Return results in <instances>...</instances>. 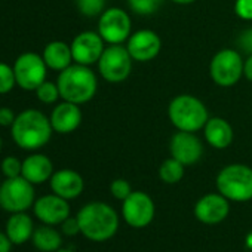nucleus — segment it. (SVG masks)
<instances>
[{"label": "nucleus", "instance_id": "nucleus-39", "mask_svg": "<svg viewBox=\"0 0 252 252\" xmlns=\"http://www.w3.org/2000/svg\"><path fill=\"white\" fill-rule=\"evenodd\" d=\"M0 150H2V138H0Z\"/></svg>", "mask_w": 252, "mask_h": 252}, {"label": "nucleus", "instance_id": "nucleus-34", "mask_svg": "<svg viewBox=\"0 0 252 252\" xmlns=\"http://www.w3.org/2000/svg\"><path fill=\"white\" fill-rule=\"evenodd\" d=\"M15 117L17 114L14 113L12 108H8V107H0V126H3V128H11L12 123L15 122Z\"/></svg>", "mask_w": 252, "mask_h": 252}, {"label": "nucleus", "instance_id": "nucleus-18", "mask_svg": "<svg viewBox=\"0 0 252 252\" xmlns=\"http://www.w3.org/2000/svg\"><path fill=\"white\" fill-rule=\"evenodd\" d=\"M49 183H51V190L65 200H73L79 197L85 189V181L82 175L73 169L55 171Z\"/></svg>", "mask_w": 252, "mask_h": 252}, {"label": "nucleus", "instance_id": "nucleus-21", "mask_svg": "<svg viewBox=\"0 0 252 252\" xmlns=\"http://www.w3.org/2000/svg\"><path fill=\"white\" fill-rule=\"evenodd\" d=\"M5 233L12 242V245H24L32 239L34 233V224L32 217L27 212L12 214L6 222Z\"/></svg>", "mask_w": 252, "mask_h": 252}, {"label": "nucleus", "instance_id": "nucleus-1", "mask_svg": "<svg viewBox=\"0 0 252 252\" xmlns=\"http://www.w3.org/2000/svg\"><path fill=\"white\" fill-rule=\"evenodd\" d=\"M51 119L39 110L27 108L17 114L11 126V135L14 143L27 152L45 147L52 137Z\"/></svg>", "mask_w": 252, "mask_h": 252}, {"label": "nucleus", "instance_id": "nucleus-19", "mask_svg": "<svg viewBox=\"0 0 252 252\" xmlns=\"http://www.w3.org/2000/svg\"><path fill=\"white\" fill-rule=\"evenodd\" d=\"M54 174V165L52 160L40 153H34L23 160V172L21 175L30 181L33 186L43 184L45 181H49Z\"/></svg>", "mask_w": 252, "mask_h": 252}, {"label": "nucleus", "instance_id": "nucleus-40", "mask_svg": "<svg viewBox=\"0 0 252 252\" xmlns=\"http://www.w3.org/2000/svg\"><path fill=\"white\" fill-rule=\"evenodd\" d=\"M0 184H2V183H0Z\"/></svg>", "mask_w": 252, "mask_h": 252}, {"label": "nucleus", "instance_id": "nucleus-13", "mask_svg": "<svg viewBox=\"0 0 252 252\" xmlns=\"http://www.w3.org/2000/svg\"><path fill=\"white\" fill-rule=\"evenodd\" d=\"M71 54L76 64L92 65L99 61L104 52V40L99 33L82 32L71 42Z\"/></svg>", "mask_w": 252, "mask_h": 252}, {"label": "nucleus", "instance_id": "nucleus-35", "mask_svg": "<svg viewBox=\"0 0 252 252\" xmlns=\"http://www.w3.org/2000/svg\"><path fill=\"white\" fill-rule=\"evenodd\" d=\"M12 249V242L6 236V233L0 231V252H11Z\"/></svg>", "mask_w": 252, "mask_h": 252}, {"label": "nucleus", "instance_id": "nucleus-17", "mask_svg": "<svg viewBox=\"0 0 252 252\" xmlns=\"http://www.w3.org/2000/svg\"><path fill=\"white\" fill-rule=\"evenodd\" d=\"M49 119L54 132L61 135L71 134L82 123V110L74 102L63 101L52 110Z\"/></svg>", "mask_w": 252, "mask_h": 252}, {"label": "nucleus", "instance_id": "nucleus-28", "mask_svg": "<svg viewBox=\"0 0 252 252\" xmlns=\"http://www.w3.org/2000/svg\"><path fill=\"white\" fill-rule=\"evenodd\" d=\"M77 8L88 18L99 17L105 11V0H77Z\"/></svg>", "mask_w": 252, "mask_h": 252}, {"label": "nucleus", "instance_id": "nucleus-12", "mask_svg": "<svg viewBox=\"0 0 252 252\" xmlns=\"http://www.w3.org/2000/svg\"><path fill=\"white\" fill-rule=\"evenodd\" d=\"M169 152L174 159L181 162L184 166H190L202 159L203 144L194 132L178 131L171 138Z\"/></svg>", "mask_w": 252, "mask_h": 252}, {"label": "nucleus", "instance_id": "nucleus-5", "mask_svg": "<svg viewBox=\"0 0 252 252\" xmlns=\"http://www.w3.org/2000/svg\"><path fill=\"white\" fill-rule=\"evenodd\" d=\"M218 193L230 202H248L252 199V168L242 163L224 166L215 180Z\"/></svg>", "mask_w": 252, "mask_h": 252}, {"label": "nucleus", "instance_id": "nucleus-23", "mask_svg": "<svg viewBox=\"0 0 252 252\" xmlns=\"http://www.w3.org/2000/svg\"><path fill=\"white\" fill-rule=\"evenodd\" d=\"M33 245L40 252H55L61 249L63 245V236L58 233L54 225H42L39 228H34V233L32 236Z\"/></svg>", "mask_w": 252, "mask_h": 252}, {"label": "nucleus", "instance_id": "nucleus-16", "mask_svg": "<svg viewBox=\"0 0 252 252\" xmlns=\"http://www.w3.org/2000/svg\"><path fill=\"white\" fill-rule=\"evenodd\" d=\"M33 212L36 218L43 224L61 225V222L70 217V205L68 200L52 193L39 197L33 205Z\"/></svg>", "mask_w": 252, "mask_h": 252}, {"label": "nucleus", "instance_id": "nucleus-33", "mask_svg": "<svg viewBox=\"0 0 252 252\" xmlns=\"http://www.w3.org/2000/svg\"><path fill=\"white\" fill-rule=\"evenodd\" d=\"M61 230L65 236H76L80 233V224L77 221V217H68L65 221L61 222Z\"/></svg>", "mask_w": 252, "mask_h": 252}, {"label": "nucleus", "instance_id": "nucleus-2", "mask_svg": "<svg viewBox=\"0 0 252 252\" xmlns=\"http://www.w3.org/2000/svg\"><path fill=\"white\" fill-rule=\"evenodd\" d=\"M76 217L80 224V233L92 242H105L117 233L119 215L104 202L86 203Z\"/></svg>", "mask_w": 252, "mask_h": 252}, {"label": "nucleus", "instance_id": "nucleus-11", "mask_svg": "<svg viewBox=\"0 0 252 252\" xmlns=\"http://www.w3.org/2000/svg\"><path fill=\"white\" fill-rule=\"evenodd\" d=\"M155 214V202L144 191H132L123 200L122 217L126 224L134 228H144L149 224H152Z\"/></svg>", "mask_w": 252, "mask_h": 252}, {"label": "nucleus", "instance_id": "nucleus-3", "mask_svg": "<svg viewBox=\"0 0 252 252\" xmlns=\"http://www.w3.org/2000/svg\"><path fill=\"white\" fill-rule=\"evenodd\" d=\"M57 85L61 98L77 105L91 101L98 89L96 76L89 68V65H82L76 63L60 71Z\"/></svg>", "mask_w": 252, "mask_h": 252}, {"label": "nucleus", "instance_id": "nucleus-24", "mask_svg": "<svg viewBox=\"0 0 252 252\" xmlns=\"http://www.w3.org/2000/svg\"><path fill=\"white\" fill-rule=\"evenodd\" d=\"M184 165L174 158L166 159L159 168V177L165 184H177L184 177Z\"/></svg>", "mask_w": 252, "mask_h": 252}, {"label": "nucleus", "instance_id": "nucleus-20", "mask_svg": "<svg viewBox=\"0 0 252 252\" xmlns=\"http://www.w3.org/2000/svg\"><path fill=\"white\" fill-rule=\"evenodd\" d=\"M203 134L206 143L217 150L227 149L233 141V128L222 117H209L203 126Z\"/></svg>", "mask_w": 252, "mask_h": 252}, {"label": "nucleus", "instance_id": "nucleus-15", "mask_svg": "<svg viewBox=\"0 0 252 252\" xmlns=\"http://www.w3.org/2000/svg\"><path fill=\"white\" fill-rule=\"evenodd\" d=\"M126 49H128L134 61L149 63L159 55L162 49V42L159 34L153 30H138L129 36Z\"/></svg>", "mask_w": 252, "mask_h": 252}, {"label": "nucleus", "instance_id": "nucleus-38", "mask_svg": "<svg viewBox=\"0 0 252 252\" xmlns=\"http://www.w3.org/2000/svg\"><path fill=\"white\" fill-rule=\"evenodd\" d=\"M55 252H74V251H71V249H58V251H55Z\"/></svg>", "mask_w": 252, "mask_h": 252}, {"label": "nucleus", "instance_id": "nucleus-6", "mask_svg": "<svg viewBox=\"0 0 252 252\" xmlns=\"http://www.w3.org/2000/svg\"><path fill=\"white\" fill-rule=\"evenodd\" d=\"M34 187L23 175L0 184V208L6 212H27L34 205Z\"/></svg>", "mask_w": 252, "mask_h": 252}, {"label": "nucleus", "instance_id": "nucleus-27", "mask_svg": "<svg viewBox=\"0 0 252 252\" xmlns=\"http://www.w3.org/2000/svg\"><path fill=\"white\" fill-rule=\"evenodd\" d=\"M17 86V79L14 73V67L6 63H0V95L11 92Z\"/></svg>", "mask_w": 252, "mask_h": 252}, {"label": "nucleus", "instance_id": "nucleus-9", "mask_svg": "<svg viewBox=\"0 0 252 252\" xmlns=\"http://www.w3.org/2000/svg\"><path fill=\"white\" fill-rule=\"evenodd\" d=\"M17 86L24 91H36L48 74V65L42 55L36 52H24L14 63Z\"/></svg>", "mask_w": 252, "mask_h": 252}, {"label": "nucleus", "instance_id": "nucleus-7", "mask_svg": "<svg viewBox=\"0 0 252 252\" xmlns=\"http://www.w3.org/2000/svg\"><path fill=\"white\" fill-rule=\"evenodd\" d=\"M209 74L215 85L221 88L234 86L243 76V60L236 49L218 51L209 64Z\"/></svg>", "mask_w": 252, "mask_h": 252}, {"label": "nucleus", "instance_id": "nucleus-22", "mask_svg": "<svg viewBox=\"0 0 252 252\" xmlns=\"http://www.w3.org/2000/svg\"><path fill=\"white\" fill-rule=\"evenodd\" d=\"M48 68L55 70V71H63L67 67L73 64V54H71V46L67 45L65 42L61 40H54L49 42L42 54Z\"/></svg>", "mask_w": 252, "mask_h": 252}, {"label": "nucleus", "instance_id": "nucleus-31", "mask_svg": "<svg viewBox=\"0 0 252 252\" xmlns=\"http://www.w3.org/2000/svg\"><path fill=\"white\" fill-rule=\"evenodd\" d=\"M236 15L243 21H252V0H236Z\"/></svg>", "mask_w": 252, "mask_h": 252}, {"label": "nucleus", "instance_id": "nucleus-37", "mask_svg": "<svg viewBox=\"0 0 252 252\" xmlns=\"http://www.w3.org/2000/svg\"><path fill=\"white\" fill-rule=\"evenodd\" d=\"M171 2H174L177 5H190V3H194L196 0H171Z\"/></svg>", "mask_w": 252, "mask_h": 252}, {"label": "nucleus", "instance_id": "nucleus-14", "mask_svg": "<svg viewBox=\"0 0 252 252\" xmlns=\"http://www.w3.org/2000/svg\"><path fill=\"white\" fill-rule=\"evenodd\" d=\"M230 200L221 193H208L202 196L194 205V217L206 225L222 222L230 212Z\"/></svg>", "mask_w": 252, "mask_h": 252}, {"label": "nucleus", "instance_id": "nucleus-36", "mask_svg": "<svg viewBox=\"0 0 252 252\" xmlns=\"http://www.w3.org/2000/svg\"><path fill=\"white\" fill-rule=\"evenodd\" d=\"M243 76L252 82V55H248V58L243 61Z\"/></svg>", "mask_w": 252, "mask_h": 252}, {"label": "nucleus", "instance_id": "nucleus-26", "mask_svg": "<svg viewBox=\"0 0 252 252\" xmlns=\"http://www.w3.org/2000/svg\"><path fill=\"white\" fill-rule=\"evenodd\" d=\"M34 92H36L37 99L43 104H54L58 101V98H61L58 85L49 80H45Z\"/></svg>", "mask_w": 252, "mask_h": 252}, {"label": "nucleus", "instance_id": "nucleus-25", "mask_svg": "<svg viewBox=\"0 0 252 252\" xmlns=\"http://www.w3.org/2000/svg\"><path fill=\"white\" fill-rule=\"evenodd\" d=\"M163 3V0H128L129 9L137 15H153L156 14Z\"/></svg>", "mask_w": 252, "mask_h": 252}, {"label": "nucleus", "instance_id": "nucleus-30", "mask_svg": "<svg viewBox=\"0 0 252 252\" xmlns=\"http://www.w3.org/2000/svg\"><path fill=\"white\" fill-rule=\"evenodd\" d=\"M110 191H111V194H113L114 199L123 202L126 197H128L132 193V187H131L129 181H126L123 178H117V180H114L110 184Z\"/></svg>", "mask_w": 252, "mask_h": 252}, {"label": "nucleus", "instance_id": "nucleus-29", "mask_svg": "<svg viewBox=\"0 0 252 252\" xmlns=\"http://www.w3.org/2000/svg\"><path fill=\"white\" fill-rule=\"evenodd\" d=\"M0 172L5 175V178H15L21 177L23 172V160L15 156H6L2 163H0Z\"/></svg>", "mask_w": 252, "mask_h": 252}, {"label": "nucleus", "instance_id": "nucleus-10", "mask_svg": "<svg viewBox=\"0 0 252 252\" xmlns=\"http://www.w3.org/2000/svg\"><path fill=\"white\" fill-rule=\"evenodd\" d=\"M131 17L120 8L105 9L98 20V33L105 43L122 45L132 34Z\"/></svg>", "mask_w": 252, "mask_h": 252}, {"label": "nucleus", "instance_id": "nucleus-32", "mask_svg": "<svg viewBox=\"0 0 252 252\" xmlns=\"http://www.w3.org/2000/svg\"><path fill=\"white\" fill-rule=\"evenodd\" d=\"M236 45L239 46V49L242 52H245L246 55H252V27L243 30L237 40H236Z\"/></svg>", "mask_w": 252, "mask_h": 252}, {"label": "nucleus", "instance_id": "nucleus-8", "mask_svg": "<svg viewBox=\"0 0 252 252\" xmlns=\"http://www.w3.org/2000/svg\"><path fill=\"white\" fill-rule=\"evenodd\" d=\"M132 57L128 49L120 45H111L104 49L99 61L98 70L104 80L110 83H120L129 77L132 71Z\"/></svg>", "mask_w": 252, "mask_h": 252}, {"label": "nucleus", "instance_id": "nucleus-4", "mask_svg": "<svg viewBox=\"0 0 252 252\" xmlns=\"http://www.w3.org/2000/svg\"><path fill=\"white\" fill-rule=\"evenodd\" d=\"M168 116L178 131L197 132L203 129L209 114L206 105L193 95L183 94L175 96L168 107Z\"/></svg>", "mask_w": 252, "mask_h": 252}]
</instances>
